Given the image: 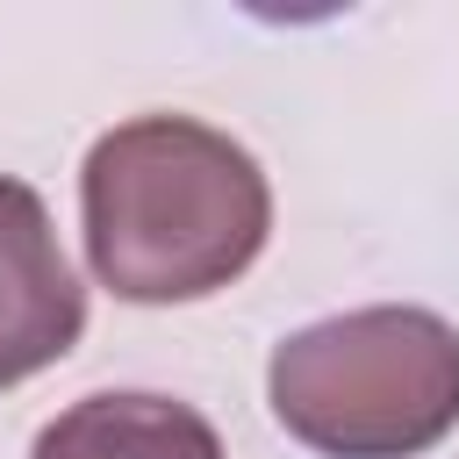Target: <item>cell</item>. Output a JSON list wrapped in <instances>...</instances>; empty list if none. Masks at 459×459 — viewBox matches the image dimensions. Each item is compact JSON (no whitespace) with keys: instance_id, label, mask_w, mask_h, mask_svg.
Wrapping results in <instances>:
<instances>
[{"instance_id":"6da1fadb","label":"cell","mask_w":459,"mask_h":459,"mask_svg":"<svg viewBox=\"0 0 459 459\" xmlns=\"http://www.w3.org/2000/svg\"><path fill=\"white\" fill-rule=\"evenodd\" d=\"M86 265L122 301H201L230 287L273 230L258 158L194 115L115 122L79 172Z\"/></svg>"},{"instance_id":"7a4b0ae2","label":"cell","mask_w":459,"mask_h":459,"mask_svg":"<svg viewBox=\"0 0 459 459\" xmlns=\"http://www.w3.org/2000/svg\"><path fill=\"white\" fill-rule=\"evenodd\" d=\"M265 402L323 459H416L459 423V330L409 301L323 316L273 344Z\"/></svg>"},{"instance_id":"3957f363","label":"cell","mask_w":459,"mask_h":459,"mask_svg":"<svg viewBox=\"0 0 459 459\" xmlns=\"http://www.w3.org/2000/svg\"><path fill=\"white\" fill-rule=\"evenodd\" d=\"M86 330V287L57 251L50 208L0 172V387L57 366Z\"/></svg>"},{"instance_id":"277c9868","label":"cell","mask_w":459,"mask_h":459,"mask_svg":"<svg viewBox=\"0 0 459 459\" xmlns=\"http://www.w3.org/2000/svg\"><path fill=\"white\" fill-rule=\"evenodd\" d=\"M29 459H222V437L194 402L129 387L57 409L36 430Z\"/></svg>"}]
</instances>
